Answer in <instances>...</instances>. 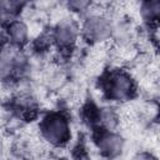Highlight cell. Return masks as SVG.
I'll return each instance as SVG.
<instances>
[{
	"instance_id": "1",
	"label": "cell",
	"mask_w": 160,
	"mask_h": 160,
	"mask_svg": "<svg viewBox=\"0 0 160 160\" xmlns=\"http://www.w3.org/2000/svg\"><path fill=\"white\" fill-rule=\"evenodd\" d=\"M40 131L42 138L48 142L55 146H61L66 144L70 138L69 120L64 114H50L42 120L40 125Z\"/></svg>"
},
{
	"instance_id": "2",
	"label": "cell",
	"mask_w": 160,
	"mask_h": 160,
	"mask_svg": "<svg viewBox=\"0 0 160 160\" xmlns=\"http://www.w3.org/2000/svg\"><path fill=\"white\" fill-rule=\"evenodd\" d=\"M81 31L86 40L92 42H101L108 40L114 34L115 26L106 14L91 12L84 20Z\"/></svg>"
},
{
	"instance_id": "3",
	"label": "cell",
	"mask_w": 160,
	"mask_h": 160,
	"mask_svg": "<svg viewBox=\"0 0 160 160\" xmlns=\"http://www.w3.org/2000/svg\"><path fill=\"white\" fill-rule=\"evenodd\" d=\"M105 92L111 100H129L135 94V81L130 74L122 70H115L106 78Z\"/></svg>"
},
{
	"instance_id": "4",
	"label": "cell",
	"mask_w": 160,
	"mask_h": 160,
	"mask_svg": "<svg viewBox=\"0 0 160 160\" xmlns=\"http://www.w3.org/2000/svg\"><path fill=\"white\" fill-rule=\"evenodd\" d=\"M79 26L71 19L60 20L52 30V41L61 49H71L79 38Z\"/></svg>"
},
{
	"instance_id": "5",
	"label": "cell",
	"mask_w": 160,
	"mask_h": 160,
	"mask_svg": "<svg viewBox=\"0 0 160 160\" xmlns=\"http://www.w3.org/2000/svg\"><path fill=\"white\" fill-rule=\"evenodd\" d=\"M21 54L14 45H4L0 49V81L9 80L20 69Z\"/></svg>"
},
{
	"instance_id": "6",
	"label": "cell",
	"mask_w": 160,
	"mask_h": 160,
	"mask_svg": "<svg viewBox=\"0 0 160 160\" xmlns=\"http://www.w3.org/2000/svg\"><path fill=\"white\" fill-rule=\"evenodd\" d=\"M98 149L106 158H116L124 149V139L112 130H102L96 138Z\"/></svg>"
},
{
	"instance_id": "7",
	"label": "cell",
	"mask_w": 160,
	"mask_h": 160,
	"mask_svg": "<svg viewBox=\"0 0 160 160\" xmlns=\"http://www.w3.org/2000/svg\"><path fill=\"white\" fill-rule=\"evenodd\" d=\"M5 35L11 45L20 48L24 44H26L29 40V28L25 21L20 19H15L6 25Z\"/></svg>"
},
{
	"instance_id": "8",
	"label": "cell",
	"mask_w": 160,
	"mask_h": 160,
	"mask_svg": "<svg viewBox=\"0 0 160 160\" xmlns=\"http://www.w3.org/2000/svg\"><path fill=\"white\" fill-rule=\"evenodd\" d=\"M140 15L148 22H156L160 16V1H144L140 4Z\"/></svg>"
},
{
	"instance_id": "9",
	"label": "cell",
	"mask_w": 160,
	"mask_h": 160,
	"mask_svg": "<svg viewBox=\"0 0 160 160\" xmlns=\"http://www.w3.org/2000/svg\"><path fill=\"white\" fill-rule=\"evenodd\" d=\"M22 2L19 1H0V20L2 22H11L15 20L16 14L21 9Z\"/></svg>"
},
{
	"instance_id": "10",
	"label": "cell",
	"mask_w": 160,
	"mask_h": 160,
	"mask_svg": "<svg viewBox=\"0 0 160 160\" xmlns=\"http://www.w3.org/2000/svg\"><path fill=\"white\" fill-rule=\"evenodd\" d=\"M68 8L75 12H85L91 8V2L90 1H84V0H74V1H69Z\"/></svg>"
},
{
	"instance_id": "11",
	"label": "cell",
	"mask_w": 160,
	"mask_h": 160,
	"mask_svg": "<svg viewBox=\"0 0 160 160\" xmlns=\"http://www.w3.org/2000/svg\"><path fill=\"white\" fill-rule=\"evenodd\" d=\"M132 160H156L155 159V156L152 155V154H150V152H138L134 158H132Z\"/></svg>"
},
{
	"instance_id": "12",
	"label": "cell",
	"mask_w": 160,
	"mask_h": 160,
	"mask_svg": "<svg viewBox=\"0 0 160 160\" xmlns=\"http://www.w3.org/2000/svg\"><path fill=\"white\" fill-rule=\"evenodd\" d=\"M5 39H6L5 32H4L2 30H0V49L4 46V44H5Z\"/></svg>"
}]
</instances>
